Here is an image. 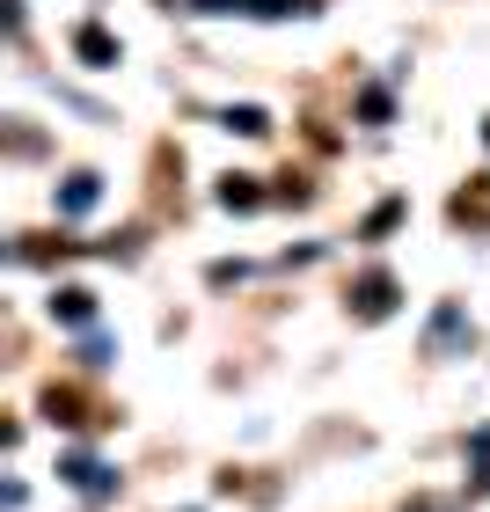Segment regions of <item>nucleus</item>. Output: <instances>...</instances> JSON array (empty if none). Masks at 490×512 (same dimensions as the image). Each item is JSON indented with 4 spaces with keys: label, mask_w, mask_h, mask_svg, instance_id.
Wrapping results in <instances>:
<instances>
[{
    "label": "nucleus",
    "mask_w": 490,
    "mask_h": 512,
    "mask_svg": "<svg viewBox=\"0 0 490 512\" xmlns=\"http://www.w3.org/2000/svg\"><path fill=\"white\" fill-rule=\"evenodd\" d=\"M352 300H359V315H366V322H381V315L395 308V278H388V271H366L359 286H352Z\"/></svg>",
    "instance_id": "obj_1"
},
{
    "label": "nucleus",
    "mask_w": 490,
    "mask_h": 512,
    "mask_svg": "<svg viewBox=\"0 0 490 512\" xmlns=\"http://www.w3.org/2000/svg\"><path fill=\"white\" fill-rule=\"evenodd\" d=\"M59 476L74 483V491H88V498H103V491H110V469H103V461H88V454H66V461H59Z\"/></svg>",
    "instance_id": "obj_2"
},
{
    "label": "nucleus",
    "mask_w": 490,
    "mask_h": 512,
    "mask_svg": "<svg viewBox=\"0 0 490 512\" xmlns=\"http://www.w3.org/2000/svg\"><path fill=\"white\" fill-rule=\"evenodd\" d=\"M74 52H81L88 66H118V37H110V30H96V22H88V30L74 37Z\"/></svg>",
    "instance_id": "obj_3"
},
{
    "label": "nucleus",
    "mask_w": 490,
    "mask_h": 512,
    "mask_svg": "<svg viewBox=\"0 0 490 512\" xmlns=\"http://www.w3.org/2000/svg\"><path fill=\"white\" fill-rule=\"evenodd\" d=\"M52 315H59V322H74V330H81V322H96V293L66 286V293H52Z\"/></svg>",
    "instance_id": "obj_4"
},
{
    "label": "nucleus",
    "mask_w": 490,
    "mask_h": 512,
    "mask_svg": "<svg viewBox=\"0 0 490 512\" xmlns=\"http://www.w3.org/2000/svg\"><path fill=\"white\" fill-rule=\"evenodd\" d=\"M454 220H469V227H490V176L469 183V191L454 198Z\"/></svg>",
    "instance_id": "obj_5"
},
{
    "label": "nucleus",
    "mask_w": 490,
    "mask_h": 512,
    "mask_svg": "<svg viewBox=\"0 0 490 512\" xmlns=\"http://www.w3.org/2000/svg\"><path fill=\"white\" fill-rule=\"evenodd\" d=\"M96 205V176H66V191H59V213H88Z\"/></svg>",
    "instance_id": "obj_6"
},
{
    "label": "nucleus",
    "mask_w": 490,
    "mask_h": 512,
    "mask_svg": "<svg viewBox=\"0 0 490 512\" xmlns=\"http://www.w3.org/2000/svg\"><path fill=\"white\" fill-rule=\"evenodd\" d=\"M220 205H235V213H249V205H256V183H249V176H227V183H220Z\"/></svg>",
    "instance_id": "obj_7"
},
{
    "label": "nucleus",
    "mask_w": 490,
    "mask_h": 512,
    "mask_svg": "<svg viewBox=\"0 0 490 512\" xmlns=\"http://www.w3.org/2000/svg\"><path fill=\"white\" fill-rule=\"evenodd\" d=\"M469 476L490 491V432H476V439H469Z\"/></svg>",
    "instance_id": "obj_8"
},
{
    "label": "nucleus",
    "mask_w": 490,
    "mask_h": 512,
    "mask_svg": "<svg viewBox=\"0 0 490 512\" xmlns=\"http://www.w3.org/2000/svg\"><path fill=\"white\" fill-rule=\"evenodd\" d=\"M227 125H235V132H271L264 110H227Z\"/></svg>",
    "instance_id": "obj_9"
}]
</instances>
